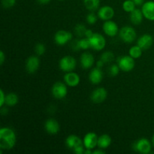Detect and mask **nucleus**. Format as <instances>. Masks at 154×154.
I'll return each mask as SVG.
<instances>
[{
	"mask_svg": "<svg viewBox=\"0 0 154 154\" xmlns=\"http://www.w3.org/2000/svg\"><path fill=\"white\" fill-rule=\"evenodd\" d=\"M16 143V133L11 128L2 127L0 129V149L10 150L14 147Z\"/></svg>",
	"mask_w": 154,
	"mask_h": 154,
	"instance_id": "obj_1",
	"label": "nucleus"
},
{
	"mask_svg": "<svg viewBox=\"0 0 154 154\" xmlns=\"http://www.w3.org/2000/svg\"><path fill=\"white\" fill-rule=\"evenodd\" d=\"M66 145L75 154H84L86 149L83 140L76 135H69L66 139Z\"/></svg>",
	"mask_w": 154,
	"mask_h": 154,
	"instance_id": "obj_2",
	"label": "nucleus"
},
{
	"mask_svg": "<svg viewBox=\"0 0 154 154\" xmlns=\"http://www.w3.org/2000/svg\"><path fill=\"white\" fill-rule=\"evenodd\" d=\"M119 36L120 39L125 43H132L136 39L137 33L135 29L130 26H125L120 29L119 32Z\"/></svg>",
	"mask_w": 154,
	"mask_h": 154,
	"instance_id": "obj_3",
	"label": "nucleus"
},
{
	"mask_svg": "<svg viewBox=\"0 0 154 154\" xmlns=\"http://www.w3.org/2000/svg\"><path fill=\"white\" fill-rule=\"evenodd\" d=\"M77 66V60L74 57L70 55L62 57L59 63V67L63 72H73Z\"/></svg>",
	"mask_w": 154,
	"mask_h": 154,
	"instance_id": "obj_4",
	"label": "nucleus"
},
{
	"mask_svg": "<svg viewBox=\"0 0 154 154\" xmlns=\"http://www.w3.org/2000/svg\"><path fill=\"white\" fill-rule=\"evenodd\" d=\"M152 148H153V145H152L151 141L145 138H140L133 144L134 150L141 154H148L151 153Z\"/></svg>",
	"mask_w": 154,
	"mask_h": 154,
	"instance_id": "obj_5",
	"label": "nucleus"
},
{
	"mask_svg": "<svg viewBox=\"0 0 154 154\" xmlns=\"http://www.w3.org/2000/svg\"><path fill=\"white\" fill-rule=\"evenodd\" d=\"M117 65L120 67V70L124 72H129L135 68V59L129 55L122 56L117 60Z\"/></svg>",
	"mask_w": 154,
	"mask_h": 154,
	"instance_id": "obj_6",
	"label": "nucleus"
},
{
	"mask_svg": "<svg viewBox=\"0 0 154 154\" xmlns=\"http://www.w3.org/2000/svg\"><path fill=\"white\" fill-rule=\"evenodd\" d=\"M89 40L90 43V48L94 51H102L106 45V40L105 37L99 32H94L93 36L90 37Z\"/></svg>",
	"mask_w": 154,
	"mask_h": 154,
	"instance_id": "obj_7",
	"label": "nucleus"
},
{
	"mask_svg": "<svg viewBox=\"0 0 154 154\" xmlns=\"http://www.w3.org/2000/svg\"><path fill=\"white\" fill-rule=\"evenodd\" d=\"M51 93L56 99H64L68 94V86L65 82L57 81L53 85L51 88Z\"/></svg>",
	"mask_w": 154,
	"mask_h": 154,
	"instance_id": "obj_8",
	"label": "nucleus"
},
{
	"mask_svg": "<svg viewBox=\"0 0 154 154\" xmlns=\"http://www.w3.org/2000/svg\"><path fill=\"white\" fill-rule=\"evenodd\" d=\"M72 33L67 30H59L54 35V42L57 45L63 46L72 40Z\"/></svg>",
	"mask_w": 154,
	"mask_h": 154,
	"instance_id": "obj_9",
	"label": "nucleus"
},
{
	"mask_svg": "<svg viewBox=\"0 0 154 154\" xmlns=\"http://www.w3.org/2000/svg\"><path fill=\"white\" fill-rule=\"evenodd\" d=\"M102 29H103L104 33L109 37H114L117 34H119V32H120L118 25L112 20L105 21L102 25Z\"/></svg>",
	"mask_w": 154,
	"mask_h": 154,
	"instance_id": "obj_10",
	"label": "nucleus"
},
{
	"mask_svg": "<svg viewBox=\"0 0 154 154\" xmlns=\"http://www.w3.org/2000/svg\"><path fill=\"white\" fill-rule=\"evenodd\" d=\"M107 97H108V92L104 87H99V88L95 89L92 92L91 96H90L92 102L96 104L105 102Z\"/></svg>",
	"mask_w": 154,
	"mask_h": 154,
	"instance_id": "obj_11",
	"label": "nucleus"
},
{
	"mask_svg": "<svg viewBox=\"0 0 154 154\" xmlns=\"http://www.w3.org/2000/svg\"><path fill=\"white\" fill-rule=\"evenodd\" d=\"M98 135L95 132H88L84 135L83 138L84 147L86 149L94 150L98 144Z\"/></svg>",
	"mask_w": 154,
	"mask_h": 154,
	"instance_id": "obj_12",
	"label": "nucleus"
},
{
	"mask_svg": "<svg viewBox=\"0 0 154 154\" xmlns=\"http://www.w3.org/2000/svg\"><path fill=\"white\" fill-rule=\"evenodd\" d=\"M115 14L114 8L109 5H104L98 9L97 15L100 20L103 21L109 20L114 17Z\"/></svg>",
	"mask_w": 154,
	"mask_h": 154,
	"instance_id": "obj_13",
	"label": "nucleus"
},
{
	"mask_svg": "<svg viewBox=\"0 0 154 154\" xmlns=\"http://www.w3.org/2000/svg\"><path fill=\"white\" fill-rule=\"evenodd\" d=\"M26 70L29 74H34L40 66V60L38 56H31L26 61Z\"/></svg>",
	"mask_w": 154,
	"mask_h": 154,
	"instance_id": "obj_14",
	"label": "nucleus"
},
{
	"mask_svg": "<svg viewBox=\"0 0 154 154\" xmlns=\"http://www.w3.org/2000/svg\"><path fill=\"white\" fill-rule=\"evenodd\" d=\"M63 81L68 87H75L80 84L81 78H80L78 74H77L76 72L73 71V72H66L64 75V78H63Z\"/></svg>",
	"mask_w": 154,
	"mask_h": 154,
	"instance_id": "obj_15",
	"label": "nucleus"
},
{
	"mask_svg": "<svg viewBox=\"0 0 154 154\" xmlns=\"http://www.w3.org/2000/svg\"><path fill=\"white\" fill-rule=\"evenodd\" d=\"M141 11L144 18L154 21V1L145 2L141 6Z\"/></svg>",
	"mask_w": 154,
	"mask_h": 154,
	"instance_id": "obj_16",
	"label": "nucleus"
},
{
	"mask_svg": "<svg viewBox=\"0 0 154 154\" xmlns=\"http://www.w3.org/2000/svg\"><path fill=\"white\" fill-rule=\"evenodd\" d=\"M153 43V38L151 35L146 34L142 35L138 38L137 40V45L143 50V51H146L148 50L149 48H151Z\"/></svg>",
	"mask_w": 154,
	"mask_h": 154,
	"instance_id": "obj_17",
	"label": "nucleus"
},
{
	"mask_svg": "<svg viewBox=\"0 0 154 154\" xmlns=\"http://www.w3.org/2000/svg\"><path fill=\"white\" fill-rule=\"evenodd\" d=\"M80 63L82 69H89L93 67L95 63L94 57L89 52H84L80 57Z\"/></svg>",
	"mask_w": 154,
	"mask_h": 154,
	"instance_id": "obj_18",
	"label": "nucleus"
},
{
	"mask_svg": "<svg viewBox=\"0 0 154 154\" xmlns=\"http://www.w3.org/2000/svg\"><path fill=\"white\" fill-rule=\"evenodd\" d=\"M45 129L48 134L51 135H56L60 130V123L55 119H48L45 121Z\"/></svg>",
	"mask_w": 154,
	"mask_h": 154,
	"instance_id": "obj_19",
	"label": "nucleus"
},
{
	"mask_svg": "<svg viewBox=\"0 0 154 154\" xmlns=\"http://www.w3.org/2000/svg\"><path fill=\"white\" fill-rule=\"evenodd\" d=\"M102 79H103V72L102 69L96 67L90 71L89 74V80L91 84L97 85L102 82Z\"/></svg>",
	"mask_w": 154,
	"mask_h": 154,
	"instance_id": "obj_20",
	"label": "nucleus"
},
{
	"mask_svg": "<svg viewBox=\"0 0 154 154\" xmlns=\"http://www.w3.org/2000/svg\"><path fill=\"white\" fill-rule=\"evenodd\" d=\"M144 18V17L141 9L135 8L131 13H129V19H130V21L132 23L135 24V25H139V24H141L142 23Z\"/></svg>",
	"mask_w": 154,
	"mask_h": 154,
	"instance_id": "obj_21",
	"label": "nucleus"
},
{
	"mask_svg": "<svg viewBox=\"0 0 154 154\" xmlns=\"http://www.w3.org/2000/svg\"><path fill=\"white\" fill-rule=\"evenodd\" d=\"M111 142H112V140H111V136L108 134H103L98 138L97 147L99 148L105 150L111 146Z\"/></svg>",
	"mask_w": 154,
	"mask_h": 154,
	"instance_id": "obj_22",
	"label": "nucleus"
},
{
	"mask_svg": "<svg viewBox=\"0 0 154 154\" xmlns=\"http://www.w3.org/2000/svg\"><path fill=\"white\" fill-rule=\"evenodd\" d=\"M84 5L89 11H96L99 8L100 0H84Z\"/></svg>",
	"mask_w": 154,
	"mask_h": 154,
	"instance_id": "obj_23",
	"label": "nucleus"
},
{
	"mask_svg": "<svg viewBox=\"0 0 154 154\" xmlns=\"http://www.w3.org/2000/svg\"><path fill=\"white\" fill-rule=\"evenodd\" d=\"M19 102L18 96L15 93H9L6 95L5 105L9 107L15 106Z\"/></svg>",
	"mask_w": 154,
	"mask_h": 154,
	"instance_id": "obj_24",
	"label": "nucleus"
},
{
	"mask_svg": "<svg viewBox=\"0 0 154 154\" xmlns=\"http://www.w3.org/2000/svg\"><path fill=\"white\" fill-rule=\"evenodd\" d=\"M143 50L138 46V45H134V46L131 47L129 50V55L131 56L132 58H134L135 60L136 59H139L140 57L142 55Z\"/></svg>",
	"mask_w": 154,
	"mask_h": 154,
	"instance_id": "obj_25",
	"label": "nucleus"
},
{
	"mask_svg": "<svg viewBox=\"0 0 154 154\" xmlns=\"http://www.w3.org/2000/svg\"><path fill=\"white\" fill-rule=\"evenodd\" d=\"M114 57H115V56H114L113 52H111V51H105L101 55L100 60H102L105 63H105H111L114 60Z\"/></svg>",
	"mask_w": 154,
	"mask_h": 154,
	"instance_id": "obj_26",
	"label": "nucleus"
},
{
	"mask_svg": "<svg viewBox=\"0 0 154 154\" xmlns=\"http://www.w3.org/2000/svg\"><path fill=\"white\" fill-rule=\"evenodd\" d=\"M136 5L132 0H126L123 3V9L127 13H131L132 11L136 8Z\"/></svg>",
	"mask_w": 154,
	"mask_h": 154,
	"instance_id": "obj_27",
	"label": "nucleus"
},
{
	"mask_svg": "<svg viewBox=\"0 0 154 154\" xmlns=\"http://www.w3.org/2000/svg\"><path fill=\"white\" fill-rule=\"evenodd\" d=\"M78 45H79L80 50H88L89 48H90V40L87 38L84 37L81 38L80 40H78Z\"/></svg>",
	"mask_w": 154,
	"mask_h": 154,
	"instance_id": "obj_28",
	"label": "nucleus"
},
{
	"mask_svg": "<svg viewBox=\"0 0 154 154\" xmlns=\"http://www.w3.org/2000/svg\"><path fill=\"white\" fill-rule=\"evenodd\" d=\"M87 28L84 24H77L76 26L75 27V32L79 37H84L85 36V32Z\"/></svg>",
	"mask_w": 154,
	"mask_h": 154,
	"instance_id": "obj_29",
	"label": "nucleus"
},
{
	"mask_svg": "<svg viewBox=\"0 0 154 154\" xmlns=\"http://www.w3.org/2000/svg\"><path fill=\"white\" fill-rule=\"evenodd\" d=\"M120 69L117 64H112L108 69V74L111 77H116L120 73Z\"/></svg>",
	"mask_w": 154,
	"mask_h": 154,
	"instance_id": "obj_30",
	"label": "nucleus"
},
{
	"mask_svg": "<svg viewBox=\"0 0 154 154\" xmlns=\"http://www.w3.org/2000/svg\"><path fill=\"white\" fill-rule=\"evenodd\" d=\"M98 17H99L96 14H95L94 11H90L87 16V22L90 25H93L97 22Z\"/></svg>",
	"mask_w": 154,
	"mask_h": 154,
	"instance_id": "obj_31",
	"label": "nucleus"
},
{
	"mask_svg": "<svg viewBox=\"0 0 154 154\" xmlns=\"http://www.w3.org/2000/svg\"><path fill=\"white\" fill-rule=\"evenodd\" d=\"M35 51L37 56H42L45 54V51H46V47L44 44L38 43L35 47Z\"/></svg>",
	"mask_w": 154,
	"mask_h": 154,
	"instance_id": "obj_32",
	"label": "nucleus"
},
{
	"mask_svg": "<svg viewBox=\"0 0 154 154\" xmlns=\"http://www.w3.org/2000/svg\"><path fill=\"white\" fill-rule=\"evenodd\" d=\"M16 3V0H2V5L4 8H11L14 7Z\"/></svg>",
	"mask_w": 154,
	"mask_h": 154,
	"instance_id": "obj_33",
	"label": "nucleus"
},
{
	"mask_svg": "<svg viewBox=\"0 0 154 154\" xmlns=\"http://www.w3.org/2000/svg\"><path fill=\"white\" fill-rule=\"evenodd\" d=\"M6 100V94L3 90H0V107H3L5 105Z\"/></svg>",
	"mask_w": 154,
	"mask_h": 154,
	"instance_id": "obj_34",
	"label": "nucleus"
},
{
	"mask_svg": "<svg viewBox=\"0 0 154 154\" xmlns=\"http://www.w3.org/2000/svg\"><path fill=\"white\" fill-rule=\"evenodd\" d=\"M72 48L73 50H75V51H78V50H80L79 45H78V40H75L72 42Z\"/></svg>",
	"mask_w": 154,
	"mask_h": 154,
	"instance_id": "obj_35",
	"label": "nucleus"
},
{
	"mask_svg": "<svg viewBox=\"0 0 154 154\" xmlns=\"http://www.w3.org/2000/svg\"><path fill=\"white\" fill-rule=\"evenodd\" d=\"M5 61V55L4 51H0V65H3V63Z\"/></svg>",
	"mask_w": 154,
	"mask_h": 154,
	"instance_id": "obj_36",
	"label": "nucleus"
},
{
	"mask_svg": "<svg viewBox=\"0 0 154 154\" xmlns=\"http://www.w3.org/2000/svg\"><path fill=\"white\" fill-rule=\"evenodd\" d=\"M94 34V32H93V30L91 29H87L86 30V32H85V37L87 38H90V37L93 36V35Z\"/></svg>",
	"mask_w": 154,
	"mask_h": 154,
	"instance_id": "obj_37",
	"label": "nucleus"
},
{
	"mask_svg": "<svg viewBox=\"0 0 154 154\" xmlns=\"http://www.w3.org/2000/svg\"><path fill=\"white\" fill-rule=\"evenodd\" d=\"M104 65H105V63L102 60H99L96 62V67L99 68V69H102L104 66Z\"/></svg>",
	"mask_w": 154,
	"mask_h": 154,
	"instance_id": "obj_38",
	"label": "nucleus"
},
{
	"mask_svg": "<svg viewBox=\"0 0 154 154\" xmlns=\"http://www.w3.org/2000/svg\"><path fill=\"white\" fill-rule=\"evenodd\" d=\"M132 1L134 2V3H135L136 6H142V5L145 2L144 0H132Z\"/></svg>",
	"mask_w": 154,
	"mask_h": 154,
	"instance_id": "obj_39",
	"label": "nucleus"
},
{
	"mask_svg": "<svg viewBox=\"0 0 154 154\" xmlns=\"http://www.w3.org/2000/svg\"><path fill=\"white\" fill-rule=\"evenodd\" d=\"M105 153V150L101 148H98L97 150H95L93 151V154H104Z\"/></svg>",
	"mask_w": 154,
	"mask_h": 154,
	"instance_id": "obj_40",
	"label": "nucleus"
},
{
	"mask_svg": "<svg viewBox=\"0 0 154 154\" xmlns=\"http://www.w3.org/2000/svg\"><path fill=\"white\" fill-rule=\"evenodd\" d=\"M51 0H37L38 2L40 5H47L51 2Z\"/></svg>",
	"mask_w": 154,
	"mask_h": 154,
	"instance_id": "obj_41",
	"label": "nucleus"
},
{
	"mask_svg": "<svg viewBox=\"0 0 154 154\" xmlns=\"http://www.w3.org/2000/svg\"><path fill=\"white\" fill-rule=\"evenodd\" d=\"M151 143H152V145H153V148H154V134H153V136H152Z\"/></svg>",
	"mask_w": 154,
	"mask_h": 154,
	"instance_id": "obj_42",
	"label": "nucleus"
},
{
	"mask_svg": "<svg viewBox=\"0 0 154 154\" xmlns=\"http://www.w3.org/2000/svg\"><path fill=\"white\" fill-rule=\"evenodd\" d=\"M59 1H65V0H59Z\"/></svg>",
	"mask_w": 154,
	"mask_h": 154,
	"instance_id": "obj_43",
	"label": "nucleus"
}]
</instances>
